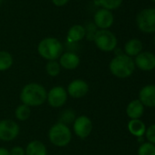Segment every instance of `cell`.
Listing matches in <instances>:
<instances>
[{
    "label": "cell",
    "instance_id": "6da1fadb",
    "mask_svg": "<svg viewBox=\"0 0 155 155\" xmlns=\"http://www.w3.org/2000/svg\"><path fill=\"white\" fill-rule=\"evenodd\" d=\"M46 89L37 83H31L25 85L20 94V99L23 104L27 106H39L47 100Z\"/></svg>",
    "mask_w": 155,
    "mask_h": 155
},
{
    "label": "cell",
    "instance_id": "7a4b0ae2",
    "mask_svg": "<svg viewBox=\"0 0 155 155\" xmlns=\"http://www.w3.org/2000/svg\"><path fill=\"white\" fill-rule=\"evenodd\" d=\"M110 70L116 77L127 78L131 76L135 70L134 60L125 54H118L111 61Z\"/></svg>",
    "mask_w": 155,
    "mask_h": 155
},
{
    "label": "cell",
    "instance_id": "3957f363",
    "mask_svg": "<svg viewBox=\"0 0 155 155\" xmlns=\"http://www.w3.org/2000/svg\"><path fill=\"white\" fill-rule=\"evenodd\" d=\"M37 52L39 55L46 60H57L62 54L63 45L58 39L55 37H47L39 42Z\"/></svg>",
    "mask_w": 155,
    "mask_h": 155
},
{
    "label": "cell",
    "instance_id": "277c9868",
    "mask_svg": "<svg viewBox=\"0 0 155 155\" xmlns=\"http://www.w3.org/2000/svg\"><path fill=\"white\" fill-rule=\"evenodd\" d=\"M48 137L52 144L58 147H64L71 141V132L65 124L58 123L50 128Z\"/></svg>",
    "mask_w": 155,
    "mask_h": 155
},
{
    "label": "cell",
    "instance_id": "5b68a950",
    "mask_svg": "<svg viewBox=\"0 0 155 155\" xmlns=\"http://www.w3.org/2000/svg\"><path fill=\"white\" fill-rule=\"evenodd\" d=\"M97 47L103 52H111L116 49L118 40L114 33L109 29H100L93 39Z\"/></svg>",
    "mask_w": 155,
    "mask_h": 155
},
{
    "label": "cell",
    "instance_id": "8992f818",
    "mask_svg": "<svg viewBox=\"0 0 155 155\" xmlns=\"http://www.w3.org/2000/svg\"><path fill=\"white\" fill-rule=\"evenodd\" d=\"M136 25L143 33H155V7L140 11L136 16Z\"/></svg>",
    "mask_w": 155,
    "mask_h": 155
},
{
    "label": "cell",
    "instance_id": "52a82bcc",
    "mask_svg": "<svg viewBox=\"0 0 155 155\" xmlns=\"http://www.w3.org/2000/svg\"><path fill=\"white\" fill-rule=\"evenodd\" d=\"M19 134L18 124L12 120H2L0 122V140L9 142L14 140Z\"/></svg>",
    "mask_w": 155,
    "mask_h": 155
},
{
    "label": "cell",
    "instance_id": "ba28073f",
    "mask_svg": "<svg viewBox=\"0 0 155 155\" xmlns=\"http://www.w3.org/2000/svg\"><path fill=\"white\" fill-rule=\"evenodd\" d=\"M68 99V94L62 86H55L47 94V100L50 106L58 108L63 106Z\"/></svg>",
    "mask_w": 155,
    "mask_h": 155
},
{
    "label": "cell",
    "instance_id": "9c48e42d",
    "mask_svg": "<svg viewBox=\"0 0 155 155\" xmlns=\"http://www.w3.org/2000/svg\"><path fill=\"white\" fill-rule=\"evenodd\" d=\"M93 22L97 28L109 29L114 23V15L111 11L105 8H100L95 13Z\"/></svg>",
    "mask_w": 155,
    "mask_h": 155
},
{
    "label": "cell",
    "instance_id": "30bf717a",
    "mask_svg": "<svg viewBox=\"0 0 155 155\" xmlns=\"http://www.w3.org/2000/svg\"><path fill=\"white\" fill-rule=\"evenodd\" d=\"M73 129L77 136L81 139H85L90 134L92 131V123L89 117L81 115L75 119Z\"/></svg>",
    "mask_w": 155,
    "mask_h": 155
},
{
    "label": "cell",
    "instance_id": "8fae6325",
    "mask_svg": "<svg viewBox=\"0 0 155 155\" xmlns=\"http://www.w3.org/2000/svg\"><path fill=\"white\" fill-rule=\"evenodd\" d=\"M135 65L143 71H151L155 68V54L151 52H141L135 56Z\"/></svg>",
    "mask_w": 155,
    "mask_h": 155
},
{
    "label": "cell",
    "instance_id": "7c38bea8",
    "mask_svg": "<svg viewBox=\"0 0 155 155\" xmlns=\"http://www.w3.org/2000/svg\"><path fill=\"white\" fill-rule=\"evenodd\" d=\"M88 92L89 85L81 79H76L72 81L68 86V94L73 98H81L85 96Z\"/></svg>",
    "mask_w": 155,
    "mask_h": 155
},
{
    "label": "cell",
    "instance_id": "4fadbf2b",
    "mask_svg": "<svg viewBox=\"0 0 155 155\" xmlns=\"http://www.w3.org/2000/svg\"><path fill=\"white\" fill-rule=\"evenodd\" d=\"M79 57L74 52H66L59 57V64L67 70H73L79 64Z\"/></svg>",
    "mask_w": 155,
    "mask_h": 155
},
{
    "label": "cell",
    "instance_id": "5bb4252c",
    "mask_svg": "<svg viewBox=\"0 0 155 155\" xmlns=\"http://www.w3.org/2000/svg\"><path fill=\"white\" fill-rule=\"evenodd\" d=\"M141 103L148 107H155V85H146L140 91L139 94Z\"/></svg>",
    "mask_w": 155,
    "mask_h": 155
},
{
    "label": "cell",
    "instance_id": "9a60e30c",
    "mask_svg": "<svg viewBox=\"0 0 155 155\" xmlns=\"http://www.w3.org/2000/svg\"><path fill=\"white\" fill-rule=\"evenodd\" d=\"M86 36L85 27L81 25H74L68 31L67 41L71 44L78 43L81 41Z\"/></svg>",
    "mask_w": 155,
    "mask_h": 155
},
{
    "label": "cell",
    "instance_id": "2e32d148",
    "mask_svg": "<svg viewBox=\"0 0 155 155\" xmlns=\"http://www.w3.org/2000/svg\"><path fill=\"white\" fill-rule=\"evenodd\" d=\"M144 112V105L141 103L140 100H133L132 101L126 109L127 115L132 119H139L143 116Z\"/></svg>",
    "mask_w": 155,
    "mask_h": 155
},
{
    "label": "cell",
    "instance_id": "e0dca14e",
    "mask_svg": "<svg viewBox=\"0 0 155 155\" xmlns=\"http://www.w3.org/2000/svg\"><path fill=\"white\" fill-rule=\"evenodd\" d=\"M143 45L142 41L140 39L133 38V39L129 40L125 44L124 52H125V54L132 57V56H136L141 52H143Z\"/></svg>",
    "mask_w": 155,
    "mask_h": 155
},
{
    "label": "cell",
    "instance_id": "ac0fdd59",
    "mask_svg": "<svg viewBox=\"0 0 155 155\" xmlns=\"http://www.w3.org/2000/svg\"><path fill=\"white\" fill-rule=\"evenodd\" d=\"M128 129L132 135L137 137H142L146 132L144 123L139 119L131 120L128 124Z\"/></svg>",
    "mask_w": 155,
    "mask_h": 155
},
{
    "label": "cell",
    "instance_id": "d6986e66",
    "mask_svg": "<svg viewBox=\"0 0 155 155\" xmlns=\"http://www.w3.org/2000/svg\"><path fill=\"white\" fill-rule=\"evenodd\" d=\"M25 155H47L46 146L39 141H33L27 144Z\"/></svg>",
    "mask_w": 155,
    "mask_h": 155
},
{
    "label": "cell",
    "instance_id": "ffe728a7",
    "mask_svg": "<svg viewBox=\"0 0 155 155\" xmlns=\"http://www.w3.org/2000/svg\"><path fill=\"white\" fill-rule=\"evenodd\" d=\"M13 64V57L6 51H0V71L9 69Z\"/></svg>",
    "mask_w": 155,
    "mask_h": 155
},
{
    "label": "cell",
    "instance_id": "44dd1931",
    "mask_svg": "<svg viewBox=\"0 0 155 155\" xmlns=\"http://www.w3.org/2000/svg\"><path fill=\"white\" fill-rule=\"evenodd\" d=\"M30 114H31L30 108H29V106H27L26 104L19 105L16 109V112H15V115H16V119L19 120V121L27 120L29 118V116H30Z\"/></svg>",
    "mask_w": 155,
    "mask_h": 155
},
{
    "label": "cell",
    "instance_id": "7402d4cb",
    "mask_svg": "<svg viewBox=\"0 0 155 155\" xmlns=\"http://www.w3.org/2000/svg\"><path fill=\"white\" fill-rule=\"evenodd\" d=\"M60 64L58 62H57L56 60H52V61H48L46 64V71L48 73V75L55 77L57 75H58V74L60 73Z\"/></svg>",
    "mask_w": 155,
    "mask_h": 155
},
{
    "label": "cell",
    "instance_id": "603a6c76",
    "mask_svg": "<svg viewBox=\"0 0 155 155\" xmlns=\"http://www.w3.org/2000/svg\"><path fill=\"white\" fill-rule=\"evenodd\" d=\"M123 0H98V4L102 6V8L108 9L110 11L119 8Z\"/></svg>",
    "mask_w": 155,
    "mask_h": 155
},
{
    "label": "cell",
    "instance_id": "cb8c5ba5",
    "mask_svg": "<svg viewBox=\"0 0 155 155\" xmlns=\"http://www.w3.org/2000/svg\"><path fill=\"white\" fill-rule=\"evenodd\" d=\"M138 155H155V145L151 143H145L141 145Z\"/></svg>",
    "mask_w": 155,
    "mask_h": 155
},
{
    "label": "cell",
    "instance_id": "d4e9b609",
    "mask_svg": "<svg viewBox=\"0 0 155 155\" xmlns=\"http://www.w3.org/2000/svg\"><path fill=\"white\" fill-rule=\"evenodd\" d=\"M85 31H86V37L89 40H92L93 41L95 34L98 31L97 30V26L94 25V23L93 24H89L87 25V27H85Z\"/></svg>",
    "mask_w": 155,
    "mask_h": 155
},
{
    "label": "cell",
    "instance_id": "484cf974",
    "mask_svg": "<svg viewBox=\"0 0 155 155\" xmlns=\"http://www.w3.org/2000/svg\"><path fill=\"white\" fill-rule=\"evenodd\" d=\"M145 134H146V138L149 141V143L155 144V124L151 125L147 129Z\"/></svg>",
    "mask_w": 155,
    "mask_h": 155
},
{
    "label": "cell",
    "instance_id": "4316f807",
    "mask_svg": "<svg viewBox=\"0 0 155 155\" xmlns=\"http://www.w3.org/2000/svg\"><path fill=\"white\" fill-rule=\"evenodd\" d=\"M10 155H25V151L20 146H15L9 152Z\"/></svg>",
    "mask_w": 155,
    "mask_h": 155
},
{
    "label": "cell",
    "instance_id": "83f0119b",
    "mask_svg": "<svg viewBox=\"0 0 155 155\" xmlns=\"http://www.w3.org/2000/svg\"><path fill=\"white\" fill-rule=\"evenodd\" d=\"M51 1L56 6H63L67 5V3H69V0H51Z\"/></svg>",
    "mask_w": 155,
    "mask_h": 155
},
{
    "label": "cell",
    "instance_id": "f1b7e54d",
    "mask_svg": "<svg viewBox=\"0 0 155 155\" xmlns=\"http://www.w3.org/2000/svg\"><path fill=\"white\" fill-rule=\"evenodd\" d=\"M0 155H10L9 152L5 149V148H2L0 147Z\"/></svg>",
    "mask_w": 155,
    "mask_h": 155
},
{
    "label": "cell",
    "instance_id": "f546056e",
    "mask_svg": "<svg viewBox=\"0 0 155 155\" xmlns=\"http://www.w3.org/2000/svg\"><path fill=\"white\" fill-rule=\"evenodd\" d=\"M2 2H3V0H0V5L2 4Z\"/></svg>",
    "mask_w": 155,
    "mask_h": 155
},
{
    "label": "cell",
    "instance_id": "4dcf8cb0",
    "mask_svg": "<svg viewBox=\"0 0 155 155\" xmlns=\"http://www.w3.org/2000/svg\"><path fill=\"white\" fill-rule=\"evenodd\" d=\"M154 45H155V35H154Z\"/></svg>",
    "mask_w": 155,
    "mask_h": 155
},
{
    "label": "cell",
    "instance_id": "1f68e13d",
    "mask_svg": "<svg viewBox=\"0 0 155 155\" xmlns=\"http://www.w3.org/2000/svg\"><path fill=\"white\" fill-rule=\"evenodd\" d=\"M152 1H153V2H155V0H152Z\"/></svg>",
    "mask_w": 155,
    "mask_h": 155
}]
</instances>
